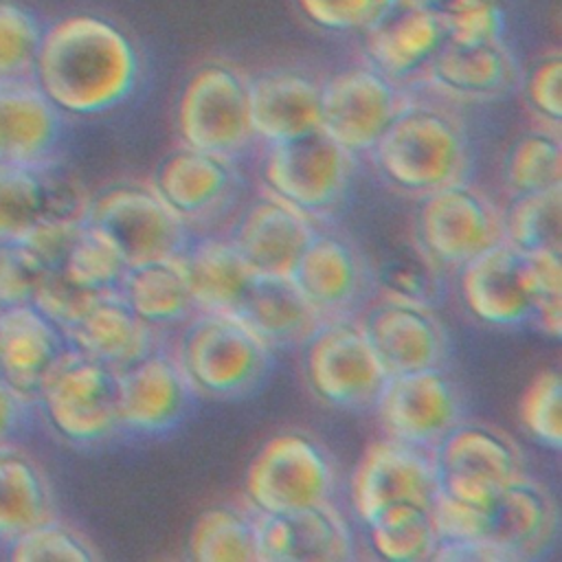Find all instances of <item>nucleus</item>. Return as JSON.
Listing matches in <instances>:
<instances>
[{
  "label": "nucleus",
  "mask_w": 562,
  "mask_h": 562,
  "mask_svg": "<svg viewBox=\"0 0 562 562\" xmlns=\"http://www.w3.org/2000/svg\"><path fill=\"white\" fill-rule=\"evenodd\" d=\"M31 70L57 110L90 116L130 97L138 79V53L110 20L77 13L42 31Z\"/></svg>",
  "instance_id": "obj_1"
},
{
  "label": "nucleus",
  "mask_w": 562,
  "mask_h": 562,
  "mask_svg": "<svg viewBox=\"0 0 562 562\" xmlns=\"http://www.w3.org/2000/svg\"><path fill=\"white\" fill-rule=\"evenodd\" d=\"M371 154L380 176L393 189L419 198L461 178L465 138L448 112L424 103H402Z\"/></svg>",
  "instance_id": "obj_2"
},
{
  "label": "nucleus",
  "mask_w": 562,
  "mask_h": 562,
  "mask_svg": "<svg viewBox=\"0 0 562 562\" xmlns=\"http://www.w3.org/2000/svg\"><path fill=\"white\" fill-rule=\"evenodd\" d=\"M270 347L233 314L204 312L180 340L176 362L198 393L228 397L248 391L266 373Z\"/></svg>",
  "instance_id": "obj_3"
},
{
  "label": "nucleus",
  "mask_w": 562,
  "mask_h": 562,
  "mask_svg": "<svg viewBox=\"0 0 562 562\" xmlns=\"http://www.w3.org/2000/svg\"><path fill=\"white\" fill-rule=\"evenodd\" d=\"M37 395L50 426L70 441L90 443L121 426L116 369L77 349L46 369Z\"/></svg>",
  "instance_id": "obj_4"
},
{
  "label": "nucleus",
  "mask_w": 562,
  "mask_h": 562,
  "mask_svg": "<svg viewBox=\"0 0 562 562\" xmlns=\"http://www.w3.org/2000/svg\"><path fill=\"white\" fill-rule=\"evenodd\" d=\"M331 485L329 454L303 430H281L261 441L244 472V496L257 514L323 503Z\"/></svg>",
  "instance_id": "obj_5"
},
{
  "label": "nucleus",
  "mask_w": 562,
  "mask_h": 562,
  "mask_svg": "<svg viewBox=\"0 0 562 562\" xmlns=\"http://www.w3.org/2000/svg\"><path fill=\"white\" fill-rule=\"evenodd\" d=\"M349 173L351 154L321 130L268 145L259 169L266 193L305 217L327 213L340 200Z\"/></svg>",
  "instance_id": "obj_6"
},
{
  "label": "nucleus",
  "mask_w": 562,
  "mask_h": 562,
  "mask_svg": "<svg viewBox=\"0 0 562 562\" xmlns=\"http://www.w3.org/2000/svg\"><path fill=\"white\" fill-rule=\"evenodd\" d=\"M413 233L435 268H459L501 239V213L481 191L457 180L419 195Z\"/></svg>",
  "instance_id": "obj_7"
},
{
  "label": "nucleus",
  "mask_w": 562,
  "mask_h": 562,
  "mask_svg": "<svg viewBox=\"0 0 562 562\" xmlns=\"http://www.w3.org/2000/svg\"><path fill=\"white\" fill-rule=\"evenodd\" d=\"M176 127L182 145L222 156L241 149L252 136L248 79L222 61L198 66L180 90Z\"/></svg>",
  "instance_id": "obj_8"
},
{
  "label": "nucleus",
  "mask_w": 562,
  "mask_h": 562,
  "mask_svg": "<svg viewBox=\"0 0 562 562\" xmlns=\"http://www.w3.org/2000/svg\"><path fill=\"white\" fill-rule=\"evenodd\" d=\"M83 222L97 226L121 252L125 266L178 257L187 246L184 222L151 187L121 182L86 204Z\"/></svg>",
  "instance_id": "obj_9"
},
{
  "label": "nucleus",
  "mask_w": 562,
  "mask_h": 562,
  "mask_svg": "<svg viewBox=\"0 0 562 562\" xmlns=\"http://www.w3.org/2000/svg\"><path fill=\"white\" fill-rule=\"evenodd\" d=\"M435 492L485 507L518 476L520 452L498 428L457 422L432 443Z\"/></svg>",
  "instance_id": "obj_10"
},
{
  "label": "nucleus",
  "mask_w": 562,
  "mask_h": 562,
  "mask_svg": "<svg viewBox=\"0 0 562 562\" xmlns=\"http://www.w3.org/2000/svg\"><path fill=\"white\" fill-rule=\"evenodd\" d=\"M303 340V380L318 402L334 408L373 402L384 371L360 325L334 318L318 323Z\"/></svg>",
  "instance_id": "obj_11"
},
{
  "label": "nucleus",
  "mask_w": 562,
  "mask_h": 562,
  "mask_svg": "<svg viewBox=\"0 0 562 562\" xmlns=\"http://www.w3.org/2000/svg\"><path fill=\"white\" fill-rule=\"evenodd\" d=\"M400 105L395 81L371 66L345 68L321 83L318 130L349 154L367 151Z\"/></svg>",
  "instance_id": "obj_12"
},
{
  "label": "nucleus",
  "mask_w": 562,
  "mask_h": 562,
  "mask_svg": "<svg viewBox=\"0 0 562 562\" xmlns=\"http://www.w3.org/2000/svg\"><path fill=\"white\" fill-rule=\"evenodd\" d=\"M373 402L386 437L422 448L459 422V395L437 367L384 375Z\"/></svg>",
  "instance_id": "obj_13"
},
{
  "label": "nucleus",
  "mask_w": 562,
  "mask_h": 562,
  "mask_svg": "<svg viewBox=\"0 0 562 562\" xmlns=\"http://www.w3.org/2000/svg\"><path fill=\"white\" fill-rule=\"evenodd\" d=\"M371 68L391 81L422 72L443 44V22L426 0H382L360 29Z\"/></svg>",
  "instance_id": "obj_14"
},
{
  "label": "nucleus",
  "mask_w": 562,
  "mask_h": 562,
  "mask_svg": "<svg viewBox=\"0 0 562 562\" xmlns=\"http://www.w3.org/2000/svg\"><path fill=\"white\" fill-rule=\"evenodd\" d=\"M435 470L422 446L386 437L362 452L349 483V498L356 516L364 522L382 507L397 501L430 503Z\"/></svg>",
  "instance_id": "obj_15"
},
{
  "label": "nucleus",
  "mask_w": 562,
  "mask_h": 562,
  "mask_svg": "<svg viewBox=\"0 0 562 562\" xmlns=\"http://www.w3.org/2000/svg\"><path fill=\"white\" fill-rule=\"evenodd\" d=\"M255 547L259 562H338L351 555V536L342 516L323 501L257 514Z\"/></svg>",
  "instance_id": "obj_16"
},
{
  "label": "nucleus",
  "mask_w": 562,
  "mask_h": 562,
  "mask_svg": "<svg viewBox=\"0 0 562 562\" xmlns=\"http://www.w3.org/2000/svg\"><path fill=\"white\" fill-rule=\"evenodd\" d=\"M360 327L384 375L437 367L446 351L443 327L424 303L384 296Z\"/></svg>",
  "instance_id": "obj_17"
},
{
  "label": "nucleus",
  "mask_w": 562,
  "mask_h": 562,
  "mask_svg": "<svg viewBox=\"0 0 562 562\" xmlns=\"http://www.w3.org/2000/svg\"><path fill=\"white\" fill-rule=\"evenodd\" d=\"M459 296L481 323L512 327L529 321L525 252L498 239L459 266Z\"/></svg>",
  "instance_id": "obj_18"
},
{
  "label": "nucleus",
  "mask_w": 562,
  "mask_h": 562,
  "mask_svg": "<svg viewBox=\"0 0 562 562\" xmlns=\"http://www.w3.org/2000/svg\"><path fill=\"white\" fill-rule=\"evenodd\" d=\"M312 233L305 215L263 193L239 213L228 241L255 274L288 277Z\"/></svg>",
  "instance_id": "obj_19"
},
{
  "label": "nucleus",
  "mask_w": 562,
  "mask_h": 562,
  "mask_svg": "<svg viewBox=\"0 0 562 562\" xmlns=\"http://www.w3.org/2000/svg\"><path fill=\"white\" fill-rule=\"evenodd\" d=\"M119 419L123 426L158 432L173 426L184 406L189 384L176 362L160 351H147L116 369Z\"/></svg>",
  "instance_id": "obj_20"
},
{
  "label": "nucleus",
  "mask_w": 562,
  "mask_h": 562,
  "mask_svg": "<svg viewBox=\"0 0 562 562\" xmlns=\"http://www.w3.org/2000/svg\"><path fill=\"white\" fill-rule=\"evenodd\" d=\"M321 86L305 72L277 68L248 79L252 136L268 145L318 130Z\"/></svg>",
  "instance_id": "obj_21"
},
{
  "label": "nucleus",
  "mask_w": 562,
  "mask_h": 562,
  "mask_svg": "<svg viewBox=\"0 0 562 562\" xmlns=\"http://www.w3.org/2000/svg\"><path fill=\"white\" fill-rule=\"evenodd\" d=\"M555 529L551 494L527 479H512L485 507L483 540L492 542L507 562L533 558L547 547Z\"/></svg>",
  "instance_id": "obj_22"
},
{
  "label": "nucleus",
  "mask_w": 562,
  "mask_h": 562,
  "mask_svg": "<svg viewBox=\"0 0 562 562\" xmlns=\"http://www.w3.org/2000/svg\"><path fill=\"white\" fill-rule=\"evenodd\" d=\"M66 351V334L33 303L0 307V373L22 395H37L46 369Z\"/></svg>",
  "instance_id": "obj_23"
},
{
  "label": "nucleus",
  "mask_w": 562,
  "mask_h": 562,
  "mask_svg": "<svg viewBox=\"0 0 562 562\" xmlns=\"http://www.w3.org/2000/svg\"><path fill=\"white\" fill-rule=\"evenodd\" d=\"M235 171L228 156L189 145L165 154L151 176V189L182 220L209 213L231 191Z\"/></svg>",
  "instance_id": "obj_24"
},
{
  "label": "nucleus",
  "mask_w": 562,
  "mask_h": 562,
  "mask_svg": "<svg viewBox=\"0 0 562 562\" xmlns=\"http://www.w3.org/2000/svg\"><path fill=\"white\" fill-rule=\"evenodd\" d=\"M288 277L303 299L321 316H327L353 303L362 281V268L349 241L327 233H312Z\"/></svg>",
  "instance_id": "obj_25"
},
{
  "label": "nucleus",
  "mask_w": 562,
  "mask_h": 562,
  "mask_svg": "<svg viewBox=\"0 0 562 562\" xmlns=\"http://www.w3.org/2000/svg\"><path fill=\"white\" fill-rule=\"evenodd\" d=\"M64 334L72 349L114 369L130 364L151 347V325L127 307L119 290L99 294Z\"/></svg>",
  "instance_id": "obj_26"
},
{
  "label": "nucleus",
  "mask_w": 562,
  "mask_h": 562,
  "mask_svg": "<svg viewBox=\"0 0 562 562\" xmlns=\"http://www.w3.org/2000/svg\"><path fill=\"white\" fill-rule=\"evenodd\" d=\"M428 81L454 99H492L505 92L514 79V59L501 37L481 44H454L443 40L424 68Z\"/></svg>",
  "instance_id": "obj_27"
},
{
  "label": "nucleus",
  "mask_w": 562,
  "mask_h": 562,
  "mask_svg": "<svg viewBox=\"0 0 562 562\" xmlns=\"http://www.w3.org/2000/svg\"><path fill=\"white\" fill-rule=\"evenodd\" d=\"M231 314L268 347L301 340L321 323V314L285 274L252 272Z\"/></svg>",
  "instance_id": "obj_28"
},
{
  "label": "nucleus",
  "mask_w": 562,
  "mask_h": 562,
  "mask_svg": "<svg viewBox=\"0 0 562 562\" xmlns=\"http://www.w3.org/2000/svg\"><path fill=\"white\" fill-rule=\"evenodd\" d=\"M57 108L35 81L0 79V160L33 165L55 145Z\"/></svg>",
  "instance_id": "obj_29"
},
{
  "label": "nucleus",
  "mask_w": 562,
  "mask_h": 562,
  "mask_svg": "<svg viewBox=\"0 0 562 562\" xmlns=\"http://www.w3.org/2000/svg\"><path fill=\"white\" fill-rule=\"evenodd\" d=\"M191 301L202 312L231 314L239 303L252 270L228 239L204 237L180 252Z\"/></svg>",
  "instance_id": "obj_30"
},
{
  "label": "nucleus",
  "mask_w": 562,
  "mask_h": 562,
  "mask_svg": "<svg viewBox=\"0 0 562 562\" xmlns=\"http://www.w3.org/2000/svg\"><path fill=\"white\" fill-rule=\"evenodd\" d=\"M119 294L147 325L173 323L193 307L180 255L127 266Z\"/></svg>",
  "instance_id": "obj_31"
},
{
  "label": "nucleus",
  "mask_w": 562,
  "mask_h": 562,
  "mask_svg": "<svg viewBox=\"0 0 562 562\" xmlns=\"http://www.w3.org/2000/svg\"><path fill=\"white\" fill-rule=\"evenodd\" d=\"M369 547L389 562L428 560L437 531L428 503L397 501L364 520Z\"/></svg>",
  "instance_id": "obj_32"
},
{
  "label": "nucleus",
  "mask_w": 562,
  "mask_h": 562,
  "mask_svg": "<svg viewBox=\"0 0 562 562\" xmlns=\"http://www.w3.org/2000/svg\"><path fill=\"white\" fill-rule=\"evenodd\" d=\"M184 547L195 562L257 560L255 520L228 505L206 507L191 522Z\"/></svg>",
  "instance_id": "obj_33"
},
{
  "label": "nucleus",
  "mask_w": 562,
  "mask_h": 562,
  "mask_svg": "<svg viewBox=\"0 0 562 562\" xmlns=\"http://www.w3.org/2000/svg\"><path fill=\"white\" fill-rule=\"evenodd\" d=\"M55 268L77 290L88 294H105L119 290L127 266L116 246L97 226L81 220Z\"/></svg>",
  "instance_id": "obj_34"
},
{
  "label": "nucleus",
  "mask_w": 562,
  "mask_h": 562,
  "mask_svg": "<svg viewBox=\"0 0 562 562\" xmlns=\"http://www.w3.org/2000/svg\"><path fill=\"white\" fill-rule=\"evenodd\" d=\"M562 187L518 193L501 215V239L509 246L533 250H560Z\"/></svg>",
  "instance_id": "obj_35"
},
{
  "label": "nucleus",
  "mask_w": 562,
  "mask_h": 562,
  "mask_svg": "<svg viewBox=\"0 0 562 562\" xmlns=\"http://www.w3.org/2000/svg\"><path fill=\"white\" fill-rule=\"evenodd\" d=\"M46 512L48 494L40 470L26 457L0 450V538L37 525Z\"/></svg>",
  "instance_id": "obj_36"
},
{
  "label": "nucleus",
  "mask_w": 562,
  "mask_h": 562,
  "mask_svg": "<svg viewBox=\"0 0 562 562\" xmlns=\"http://www.w3.org/2000/svg\"><path fill=\"white\" fill-rule=\"evenodd\" d=\"M50 193L31 165L0 160V241H20L48 213Z\"/></svg>",
  "instance_id": "obj_37"
},
{
  "label": "nucleus",
  "mask_w": 562,
  "mask_h": 562,
  "mask_svg": "<svg viewBox=\"0 0 562 562\" xmlns=\"http://www.w3.org/2000/svg\"><path fill=\"white\" fill-rule=\"evenodd\" d=\"M503 180L514 195L562 187L560 136L549 130L520 134L503 158Z\"/></svg>",
  "instance_id": "obj_38"
},
{
  "label": "nucleus",
  "mask_w": 562,
  "mask_h": 562,
  "mask_svg": "<svg viewBox=\"0 0 562 562\" xmlns=\"http://www.w3.org/2000/svg\"><path fill=\"white\" fill-rule=\"evenodd\" d=\"M525 288L531 303L529 321L551 338L562 331V259L560 250L525 252Z\"/></svg>",
  "instance_id": "obj_39"
},
{
  "label": "nucleus",
  "mask_w": 562,
  "mask_h": 562,
  "mask_svg": "<svg viewBox=\"0 0 562 562\" xmlns=\"http://www.w3.org/2000/svg\"><path fill=\"white\" fill-rule=\"evenodd\" d=\"M525 432L547 448L562 446V378L558 369H542L531 378L518 402Z\"/></svg>",
  "instance_id": "obj_40"
},
{
  "label": "nucleus",
  "mask_w": 562,
  "mask_h": 562,
  "mask_svg": "<svg viewBox=\"0 0 562 562\" xmlns=\"http://www.w3.org/2000/svg\"><path fill=\"white\" fill-rule=\"evenodd\" d=\"M9 558L15 562H92L97 553L79 533L44 518L11 538Z\"/></svg>",
  "instance_id": "obj_41"
},
{
  "label": "nucleus",
  "mask_w": 562,
  "mask_h": 562,
  "mask_svg": "<svg viewBox=\"0 0 562 562\" xmlns=\"http://www.w3.org/2000/svg\"><path fill=\"white\" fill-rule=\"evenodd\" d=\"M42 31L26 7L0 0V79L20 77L33 66Z\"/></svg>",
  "instance_id": "obj_42"
},
{
  "label": "nucleus",
  "mask_w": 562,
  "mask_h": 562,
  "mask_svg": "<svg viewBox=\"0 0 562 562\" xmlns=\"http://www.w3.org/2000/svg\"><path fill=\"white\" fill-rule=\"evenodd\" d=\"M432 263L417 250V252H395L384 259L378 268V283L384 296L424 303L435 292V272Z\"/></svg>",
  "instance_id": "obj_43"
},
{
  "label": "nucleus",
  "mask_w": 562,
  "mask_h": 562,
  "mask_svg": "<svg viewBox=\"0 0 562 562\" xmlns=\"http://www.w3.org/2000/svg\"><path fill=\"white\" fill-rule=\"evenodd\" d=\"M44 272V261L26 244L0 241V307L31 303Z\"/></svg>",
  "instance_id": "obj_44"
},
{
  "label": "nucleus",
  "mask_w": 562,
  "mask_h": 562,
  "mask_svg": "<svg viewBox=\"0 0 562 562\" xmlns=\"http://www.w3.org/2000/svg\"><path fill=\"white\" fill-rule=\"evenodd\" d=\"M99 294H88L77 290L66 281V277L57 268H46L42 274L31 303L46 314L61 329L70 327L97 299Z\"/></svg>",
  "instance_id": "obj_45"
},
{
  "label": "nucleus",
  "mask_w": 562,
  "mask_h": 562,
  "mask_svg": "<svg viewBox=\"0 0 562 562\" xmlns=\"http://www.w3.org/2000/svg\"><path fill=\"white\" fill-rule=\"evenodd\" d=\"M525 101L542 121L558 127L562 119V59L560 53L542 55L527 72Z\"/></svg>",
  "instance_id": "obj_46"
},
{
  "label": "nucleus",
  "mask_w": 562,
  "mask_h": 562,
  "mask_svg": "<svg viewBox=\"0 0 562 562\" xmlns=\"http://www.w3.org/2000/svg\"><path fill=\"white\" fill-rule=\"evenodd\" d=\"M443 33L454 44H481L501 37L503 15L496 0H483L441 15Z\"/></svg>",
  "instance_id": "obj_47"
},
{
  "label": "nucleus",
  "mask_w": 562,
  "mask_h": 562,
  "mask_svg": "<svg viewBox=\"0 0 562 562\" xmlns=\"http://www.w3.org/2000/svg\"><path fill=\"white\" fill-rule=\"evenodd\" d=\"M382 0H296L299 11L325 31H360Z\"/></svg>",
  "instance_id": "obj_48"
},
{
  "label": "nucleus",
  "mask_w": 562,
  "mask_h": 562,
  "mask_svg": "<svg viewBox=\"0 0 562 562\" xmlns=\"http://www.w3.org/2000/svg\"><path fill=\"white\" fill-rule=\"evenodd\" d=\"M22 408V395L0 373V441L18 426Z\"/></svg>",
  "instance_id": "obj_49"
},
{
  "label": "nucleus",
  "mask_w": 562,
  "mask_h": 562,
  "mask_svg": "<svg viewBox=\"0 0 562 562\" xmlns=\"http://www.w3.org/2000/svg\"><path fill=\"white\" fill-rule=\"evenodd\" d=\"M432 9L439 11V15L443 13H450V11H457V9H463V7H470V4H476V2H483V0H426Z\"/></svg>",
  "instance_id": "obj_50"
}]
</instances>
